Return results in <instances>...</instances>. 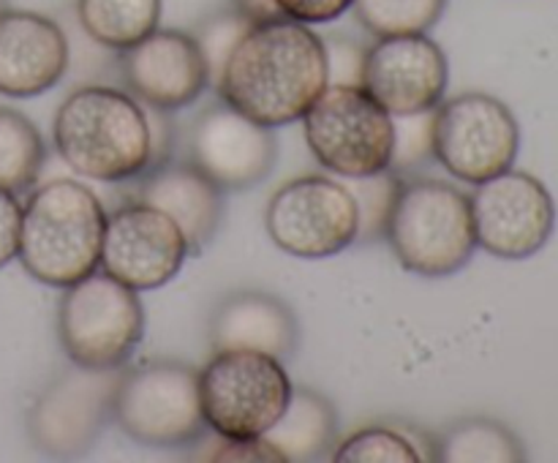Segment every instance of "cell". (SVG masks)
Instances as JSON below:
<instances>
[{
	"label": "cell",
	"instance_id": "1",
	"mask_svg": "<svg viewBox=\"0 0 558 463\" xmlns=\"http://www.w3.org/2000/svg\"><path fill=\"white\" fill-rule=\"evenodd\" d=\"M325 87V38L287 16L254 22L216 82L223 103L267 129L303 120Z\"/></svg>",
	"mask_w": 558,
	"mask_h": 463
},
{
	"label": "cell",
	"instance_id": "2",
	"mask_svg": "<svg viewBox=\"0 0 558 463\" xmlns=\"http://www.w3.org/2000/svg\"><path fill=\"white\" fill-rule=\"evenodd\" d=\"M52 139L76 174L98 183L142 178L153 163L147 107L118 87L85 85L69 93L54 112Z\"/></svg>",
	"mask_w": 558,
	"mask_h": 463
},
{
	"label": "cell",
	"instance_id": "3",
	"mask_svg": "<svg viewBox=\"0 0 558 463\" xmlns=\"http://www.w3.org/2000/svg\"><path fill=\"white\" fill-rule=\"evenodd\" d=\"M104 202L85 183L60 178L38 185L22 205L20 256L27 276L65 289L101 267Z\"/></svg>",
	"mask_w": 558,
	"mask_h": 463
},
{
	"label": "cell",
	"instance_id": "4",
	"mask_svg": "<svg viewBox=\"0 0 558 463\" xmlns=\"http://www.w3.org/2000/svg\"><path fill=\"white\" fill-rule=\"evenodd\" d=\"M385 240L403 270L423 278L456 276L477 251L472 196L445 180L401 174Z\"/></svg>",
	"mask_w": 558,
	"mask_h": 463
},
{
	"label": "cell",
	"instance_id": "5",
	"mask_svg": "<svg viewBox=\"0 0 558 463\" xmlns=\"http://www.w3.org/2000/svg\"><path fill=\"white\" fill-rule=\"evenodd\" d=\"M145 336L140 292L96 270L63 289L58 338L65 357L82 368H123Z\"/></svg>",
	"mask_w": 558,
	"mask_h": 463
},
{
	"label": "cell",
	"instance_id": "6",
	"mask_svg": "<svg viewBox=\"0 0 558 463\" xmlns=\"http://www.w3.org/2000/svg\"><path fill=\"white\" fill-rule=\"evenodd\" d=\"M292 387L278 357L251 349L213 352L199 370L207 430L223 439H259L283 414Z\"/></svg>",
	"mask_w": 558,
	"mask_h": 463
},
{
	"label": "cell",
	"instance_id": "7",
	"mask_svg": "<svg viewBox=\"0 0 558 463\" xmlns=\"http://www.w3.org/2000/svg\"><path fill=\"white\" fill-rule=\"evenodd\" d=\"M316 161L343 180L385 172L392 161V114L363 85H327L303 114Z\"/></svg>",
	"mask_w": 558,
	"mask_h": 463
},
{
	"label": "cell",
	"instance_id": "8",
	"mask_svg": "<svg viewBox=\"0 0 558 463\" xmlns=\"http://www.w3.org/2000/svg\"><path fill=\"white\" fill-rule=\"evenodd\" d=\"M114 423L145 447H191L207 423L199 401V370L174 360H153L120 374Z\"/></svg>",
	"mask_w": 558,
	"mask_h": 463
},
{
	"label": "cell",
	"instance_id": "9",
	"mask_svg": "<svg viewBox=\"0 0 558 463\" xmlns=\"http://www.w3.org/2000/svg\"><path fill=\"white\" fill-rule=\"evenodd\" d=\"M521 125L501 98L461 93L434 109V158L461 183L477 185L515 167Z\"/></svg>",
	"mask_w": 558,
	"mask_h": 463
},
{
	"label": "cell",
	"instance_id": "10",
	"mask_svg": "<svg viewBox=\"0 0 558 463\" xmlns=\"http://www.w3.org/2000/svg\"><path fill=\"white\" fill-rule=\"evenodd\" d=\"M265 229L283 254L327 259L357 243V202L343 180L303 174L270 196Z\"/></svg>",
	"mask_w": 558,
	"mask_h": 463
},
{
	"label": "cell",
	"instance_id": "11",
	"mask_svg": "<svg viewBox=\"0 0 558 463\" xmlns=\"http://www.w3.org/2000/svg\"><path fill=\"white\" fill-rule=\"evenodd\" d=\"M123 368H82L71 363L27 414L31 439L49 458H80L114 419V390Z\"/></svg>",
	"mask_w": 558,
	"mask_h": 463
},
{
	"label": "cell",
	"instance_id": "12",
	"mask_svg": "<svg viewBox=\"0 0 558 463\" xmlns=\"http://www.w3.org/2000/svg\"><path fill=\"white\" fill-rule=\"evenodd\" d=\"M477 248L496 259H529L548 245L556 229V202L545 183L521 169H507L472 194Z\"/></svg>",
	"mask_w": 558,
	"mask_h": 463
},
{
	"label": "cell",
	"instance_id": "13",
	"mask_svg": "<svg viewBox=\"0 0 558 463\" xmlns=\"http://www.w3.org/2000/svg\"><path fill=\"white\" fill-rule=\"evenodd\" d=\"M189 256V240L178 223L145 202H125L107 216L101 270L136 292L161 289Z\"/></svg>",
	"mask_w": 558,
	"mask_h": 463
},
{
	"label": "cell",
	"instance_id": "14",
	"mask_svg": "<svg viewBox=\"0 0 558 463\" xmlns=\"http://www.w3.org/2000/svg\"><path fill=\"white\" fill-rule=\"evenodd\" d=\"M447 85L450 63L428 33L381 36L365 52L363 87L392 118L436 109Z\"/></svg>",
	"mask_w": 558,
	"mask_h": 463
},
{
	"label": "cell",
	"instance_id": "15",
	"mask_svg": "<svg viewBox=\"0 0 558 463\" xmlns=\"http://www.w3.org/2000/svg\"><path fill=\"white\" fill-rule=\"evenodd\" d=\"M189 161L223 191H245L272 172L278 139L272 129L221 101L191 123Z\"/></svg>",
	"mask_w": 558,
	"mask_h": 463
},
{
	"label": "cell",
	"instance_id": "16",
	"mask_svg": "<svg viewBox=\"0 0 558 463\" xmlns=\"http://www.w3.org/2000/svg\"><path fill=\"white\" fill-rule=\"evenodd\" d=\"M120 74L136 101L161 112L191 107L210 87V71L194 33L161 27L120 52Z\"/></svg>",
	"mask_w": 558,
	"mask_h": 463
},
{
	"label": "cell",
	"instance_id": "17",
	"mask_svg": "<svg viewBox=\"0 0 558 463\" xmlns=\"http://www.w3.org/2000/svg\"><path fill=\"white\" fill-rule=\"evenodd\" d=\"M69 60V36L52 16L25 9L0 14V96L33 98L52 90Z\"/></svg>",
	"mask_w": 558,
	"mask_h": 463
},
{
	"label": "cell",
	"instance_id": "18",
	"mask_svg": "<svg viewBox=\"0 0 558 463\" xmlns=\"http://www.w3.org/2000/svg\"><path fill=\"white\" fill-rule=\"evenodd\" d=\"M136 199L167 212L189 240L191 256H199L216 237L223 218V188L191 161L153 163L142 174Z\"/></svg>",
	"mask_w": 558,
	"mask_h": 463
},
{
	"label": "cell",
	"instance_id": "19",
	"mask_svg": "<svg viewBox=\"0 0 558 463\" xmlns=\"http://www.w3.org/2000/svg\"><path fill=\"white\" fill-rule=\"evenodd\" d=\"M300 343V325L281 297L256 289L234 292L221 300L210 319L213 352L251 349L287 360Z\"/></svg>",
	"mask_w": 558,
	"mask_h": 463
},
{
	"label": "cell",
	"instance_id": "20",
	"mask_svg": "<svg viewBox=\"0 0 558 463\" xmlns=\"http://www.w3.org/2000/svg\"><path fill=\"white\" fill-rule=\"evenodd\" d=\"M262 439L272 447L278 461H319L336 447V406L330 403V398L311 387H292L287 409Z\"/></svg>",
	"mask_w": 558,
	"mask_h": 463
},
{
	"label": "cell",
	"instance_id": "21",
	"mask_svg": "<svg viewBox=\"0 0 558 463\" xmlns=\"http://www.w3.org/2000/svg\"><path fill=\"white\" fill-rule=\"evenodd\" d=\"M163 0H76V20L98 47H134L161 22Z\"/></svg>",
	"mask_w": 558,
	"mask_h": 463
},
{
	"label": "cell",
	"instance_id": "22",
	"mask_svg": "<svg viewBox=\"0 0 558 463\" xmlns=\"http://www.w3.org/2000/svg\"><path fill=\"white\" fill-rule=\"evenodd\" d=\"M439 463H521L526 461L523 441L499 419L469 417L436 436Z\"/></svg>",
	"mask_w": 558,
	"mask_h": 463
},
{
	"label": "cell",
	"instance_id": "23",
	"mask_svg": "<svg viewBox=\"0 0 558 463\" xmlns=\"http://www.w3.org/2000/svg\"><path fill=\"white\" fill-rule=\"evenodd\" d=\"M336 463H428L436 461V439L407 425H365L332 447Z\"/></svg>",
	"mask_w": 558,
	"mask_h": 463
},
{
	"label": "cell",
	"instance_id": "24",
	"mask_svg": "<svg viewBox=\"0 0 558 463\" xmlns=\"http://www.w3.org/2000/svg\"><path fill=\"white\" fill-rule=\"evenodd\" d=\"M47 161V145L27 114L0 107V188L11 194L33 188Z\"/></svg>",
	"mask_w": 558,
	"mask_h": 463
},
{
	"label": "cell",
	"instance_id": "25",
	"mask_svg": "<svg viewBox=\"0 0 558 463\" xmlns=\"http://www.w3.org/2000/svg\"><path fill=\"white\" fill-rule=\"evenodd\" d=\"M354 16L376 38L428 33L441 20L447 0H354Z\"/></svg>",
	"mask_w": 558,
	"mask_h": 463
},
{
	"label": "cell",
	"instance_id": "26",
	"mask_svg": "<svg viewBox=\"0 0 558 463\" xmlns=\"http://www.w3.org/2000/svg\"><path fill=\"white\" fill-rule=\"evenodd\" d=\"M343 183L349 185V191L354 194V202H357V243L385 240V227L387 218H390V207L392 199H396L401 174L392 172V169H385V172L368 174V178L343 180Z\"/></svg>",
	"mask_w": 558,
	"mask_h": 463
},
{
	"label": "cell",
	"instance_id": "27",
	"mask_svg": "<svg viewBox=\"0 0 558 463\" xmlns=\"http://www.w3.org/2000/svg\"><path fill=\"white\" fill-rule=\"evenodd\" d=\"M251 25H254V22H251L248 16H243L238 9H232L210 16V20H205L194 31L196 44H199L202 49V58H205L207 71H210L213 87H216L218 76H221L223 63L229 60L232 49L238 47L240 38L251 31Z\"/></svg>",
	"mask_w": 558,
	"mask_h": 463
},
{
	"label": "cell",
	"instance_id": "28",
	"mask_svg": "<svg viewBox=\"0 0 558 463\" xmlns=\"http://www.w3.org/2000/svg\"><path fill=\"white\" fill-rule=\"evenodd\" d=\"M396 139H392L390 169L407 174L412 169L425 167L434 158V109L414 114H398Z\"/></svg>",
	"mask_w": 558,
	"mask_h": 463
},
{
	"label": "cell",
	"instance_id": "29",
	"mask_svg": "<svg viewBox=\"0 0 558 463\" xmlns=\"http://www.w3.org/2000/svg\"><path fill=\"white\" fill-rule=\"evenodd\" d=\"M365 52L360 41L349 36H327L325 58H327V85H363Z\"/></svg>",
	"mask_w": 558,
	"mask_h": 463
},
{
	"label": "cell",
	"instance_id": "30",
	"mask_svg": "<svg viewBox=\"0 0 558 463\" xmlns=\"http://www.w3.org/2000/svg\"><path fill=\"white\" fill-rule=\"evenodd\" d=\"M354 0H276L281 16L303 25H325L352 9Z\"/></svg>",
	"mask_w": 558,
	"mask_h": 463
},
{
	"label": "cell",
	"instance_id": "31",
	"mask_svg": "<svg viewBox=\"0 0 558 463\" xmlns=\"http://www.w3.org/2000/svg\"><path fill=\"white\" fill-rule=\"evenodd\" d=\"M213 452H207V455H199L205 458V461H278V455L272 452V447L267 444L265 439H223V436H218L216 444L210 447Z\"/></svg>",
	"mask_w": 558,
	"mask_h": 463
},
{
	"label": "cell",
	"instance_id": "32",
	"mask_svg": "<svg viewBox=\"0 0 558 463\" xmlns=\"http://www.w3.org/2000/svg\"><path fill=\"white\" fill-rule=\"evenodd\" d=\"M20 227H22V205L16 194L0 188V267L16 259L20 251Z\"/></svg>",
	"mask_w": 558,
	"mask_h": 463
},
{
	"label": "cell",
	"instance_id": "33",
	"mask_svg": "<svg viewBox=\"0 0 558 463\" xmlns=\"http://www.w3.org/2000/svg\"><path fill=\"white\" fill-rule=\"evenodd\" d=\"M232 9H238L240 14L248 16L251 22H267L281 16L276 0H232Z\"/></svg>",
	"mask_w": 558,
	"mask_h": 463
},
{
	"label": "cell",
	"instance_id": "34",
	"mask_svg": "<svg viewBox=\"0 0 558 463\" xmlns=\"http://www.w3.org/2000/svg\"><path fill=\"white\" fill-rule=\"evenodd\" d=\"M5 9H9V0H0V14H3Z\"/></svg>",
	"mask_w": 558,
	"mask_h": 463
}]
</instances>
